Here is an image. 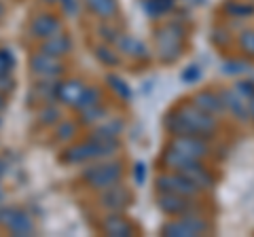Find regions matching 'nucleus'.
<instances>
[{"mask_svg": "<svg viewBox=\"0 0 254 237\" xmlns=\"http://www.w3.org/2000/svg\"><path fill=\"white\" fill-rule=\"evenodd\" d=\"M0 223H4V227L9 229L13 235H28V233L34 231V227H32V223H30V218L23 214V212L15 210V208L0 212Z\"/></svg>", "mask_w": 254, "mask_h": 237, "instance_id": "nucleus-1", "label": "nucleus"}, {"mask_svg": "<svg viewBox=\"0 0 254 237\" xmlns=\"http://www.w3.org/2000/svg\"><path fill=\"white\" fill-rule=\"evenodd\" d=\"M119 176H121V170L119 165H98L85 174V178L89 180L93 186H113Z\"/></svg>", "mask_w": 254, "mask_h": 237, "instance_id": "nucleus-2", "label": "nucleus"}, {"mask_svg": "<svg viewBox=\"0 0 254 237\" xmlns=\"http://www.w3.org/2000/svg\"><path fill=\"white\" fill-rule=\"evenodd\" d=\"M30 30H32V34L38 36V38H51V36L62 32V26H60V21L55 19L53 15L41 13V15H36V17L32 19Z\"/></svg>", "mask_w": 254, "mask_h": 237, "instance_id": "nucleus-3", "label": "nucleus"}, {"mask_svg": "<svg viewBox=\"0 0 254 237\" xmlns=\"http://www.w3.org/2000/svg\"><path fill=\"white\" fill-rule=\"evenodd\" d=\"M32 70L43 78H53L62 72V64H58V59H55L53 55L38 53L32 58Z\"/></svg>", "mask_w": 254, "mask_h": 237, "instance_id": "nucleus-4", "label": "nucleus"}, {"mask_svg": "<svg viewBox=\"0 0 254 237\" xmlns=\"http://www.w3.org/2000/svg\"><path fill=\"white\" fill-rule=\"evenodd\" d=\"M70 47H72V43H70V38L66 34H55L51 38H47L45 45H43V53L47 55H53V58H58V55L62 53H68Z\"/></svg>", "mask_w": 254, "mask_h": 237, "instance_id": "nucleus-5", "label": "nucleus"}, {"mask_svg": "<svg viewBox=\"0 0 254 237\" xmlns=\"http://www.w3.org/2000/svg\"><path fill=\"white\" fill-rule=\"evenodd\" d=\"M83 85L81 83H76V81H70V83H64L60 85V89H58V96L66 102V104H78V100H81L83 96Z\"/></svg>", "mask_w": 254, "mask_h": 237, "instance_id": "nucleus-6", "label": "nucleus"}, {"mask_svg": "<svg viewBox=\"0 0 254 237\" xmlns=\"http://www.w3.org/2000/svg\"><path fill=\"white\" fill-rule=\"evenodd\" d=\"M87 6L95 15H100V17H113V13L117 9L115 0H87Z\"/></svg>", "mask_w": 254, "mask_h": 237, "instance_id": "nucleus-7", "label": "nucleus"}, {"mask_svg": "<svg viewBox=\"0 0 254 237\" xmlns=\"http://www.w3.org/2000/svg\"><path fill=\"white\" fill-rule=\"evenodd\" d=\"M13 64H15L13 53L6 51V49H0V74H9Z\"/></svg>", "mask_w": 254, "mask_h": 237, "instance_id": "nucleus-8", "label": "nucleus"}, {"mask_svg": "<svg viewBox=\"0 0 254 237\" xmlns=\"http://www.w3.org/2000/svg\"><path fill=\"white\" fill-rule=\"evenodd\" d=\"M13 89V81L6 74H0V96H4V93H9Z\"/></svg>", "mask_w": 254, "mask_h": 237, "instance_id": "nucleus-9", "label": "nucleus"}, {"mask_svg": "<svg viewBox=\"0 0 254 237\" xmlns=\"http://www.w3.org/2000/svg\"><path fill=\"white\" fill-rule=\"evenodd\" d=\"M4 108V100H2V96H0V110Z\"/></svg>", "mask_w": 254, "mask_h": 237, "instance_id": "nucleus-10", "label": "nucleus"}, {"mask_svg": "<svg viewBox=\"0 0 254 237\" xmlns=\"http://www.w3.org/2000/svg\"><path fill=\"white\" fill-rule=\"evenodd\" d=\"M0 176H2V165H0Z\"/></svg>", "mask_w": 254, "mask_h": 237, "instance_id": "nucleus-11", "label": "nucleus"}, {"mask_svg": "<svg viewBox=\"0 0 254 237\" xmlns=\"http://www.w3.org/2000/svg\"><path fill=\"white\" fill-rule=\"evenodd\" d=\"M0 15H2V4H0Z\"/></svg>", "mask_w": 254, "mask_h": 237, "instance_id": "nucleus-12", "label": "nucleus"}, {"mask_svg": "<svg viewBox=\"0 0 254 237\" xmlns=\"http://www.w3.org/2000/svg\"><path fill=\"white\" fill-rule=\"evenodd\" d=\"M47 2H53V0H47Z\"/></svg>", "mask_w": 254, "mask_h": 237, "instance_id": "nucleus-13", "label": "nucleus"}]
</instances>
